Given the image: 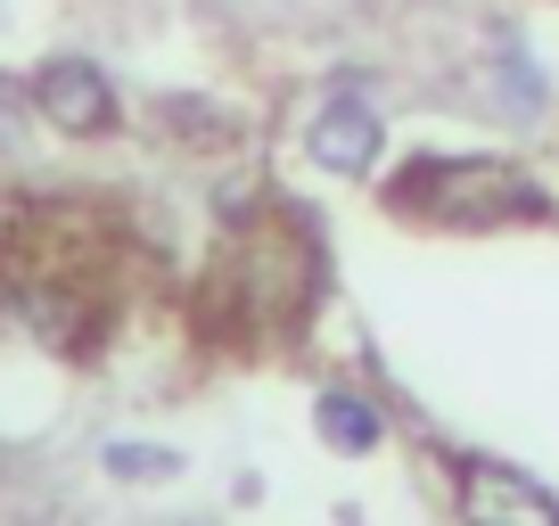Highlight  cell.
Returning a JSON list of instances; mask_svg holds the SVG:
<instances>
[{
	"instance_id": "obj_7",
	"label": "cell",
	"mask_w": 559,
	"mask_h": 526,
	"mask_svg": "<svg viewBox=\"0 0 559 526\" xmlns=\"http://www.w3.org/2000/svg\"><path fill=\"white\" fill-rule=\"evenodd\" d=\"M157 123L174 132V148H230L247 132V116L230 99H214V91H157Z\"/></svg>"
},
{
	"instance_id": "obj_1",
	"label": "cell",
	"mask_w": 559,
	"mask_h": 526,
	"mask_svg": "<svg viewBox=\"0 0 559 526\" xmlns=\"http://www.w3.org/2000/svg\"><path fill=\"white\" fill-rule=\"evenodd\" d=\"M386 206L428 230H510V223H551L559 198L510 148H403L386 165Z\"/></svg>"
},
{
	"instance_id": "obj_5",
	"label": "cell",
	"mask_w": 559,
	"mask_h": 526,
	"mask_svg": "<svg viewBox=\"0 0 559 526\" xmlns=\"http://www.w3.org/2000/svg\"><path fill=\"white\" fill-rule=\"evenodd\" d=\"M453 510L461 526H559V493L493 453H453Z\"/></svg>"
},
{
	"instance_id": "obj_8",
	"label": "cell",
	"mask_w": 559,
	"mask_h": 526,
	"mask_svg": "<svg viewBox=\"0 0 559 526\" xmlns=\"http://www.w3.org/2000/svg\"><path fill=\"white\" fill-rule=\"evenodd\" d=\"M99 469L116 477V486H174V477H190V453L165 444V437H107Z\"/></svg>"
},
{
	"instance_id": "obj_4",
	"label": "cell",
	"mask_w": 559,
	"mask_h": 526,
	"mask_svg": "<svg viewBox=\"0 0 559 526\" xmlns=\"http://www.w3.org/2000/svg\"><path fill=\"white\" fill-rule=\"evenodd\" d=\"M17 91H25V107H34V123L67 148H107V141H123V123H132V91H123L116 67H107L99 50H83V41H50V50L17 74Z\"/></svg>"
},
{
	"instance_id": "obj_3",
	"label": "cell",
	"mask_w": 559,
	"mask_h": 526,
	"mask_svg": "<svg viewBox=\"0 0 559 526\" xmlns=\"http://www.w3.org/2000/svg\"><path fill=\"white\" fill-rule=\"evenodd\" d=\"M453 74H461V99L486 123H502V132H543V123L559 116V74H551V58H543L535 25L510 17V9H477L469 17Z\"/></svg>"
},
{
	"instance_id": "obj_2",
	"label": "cell",
	"mask_w": 559,
	"mask_h": 526,
	"mask_svg": "<svg viewBox=\"0 0 559 526\" xmlns=\"http://www.w3.org/2000/svg\"><path fill=\"white\" fill-rule=\"evenodd\" d=\"M379 74L370 67H321L313 83H305L297 116H288V148H297V165L313 181H337V190H379L386 165L403 157L395 148V116H386Z\"/></svg>"
},
{
	"instance_id": "obj_6",
	"label": "cell",
	"mask_w": 559,
	"mask_h": 526,
	"mask_svg": "<svg viewBox=\"0 0 559 526\" xmlns=\"http://www.w3.org/2000/svg\"><path fill=\"white\" fill-rule=\"evenodd\" d=\"M313 437L330 444L337 461H370V453H386V437H395V411L354 379H321L313 386Z\"/></svg>"
}]
</instances>
